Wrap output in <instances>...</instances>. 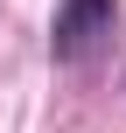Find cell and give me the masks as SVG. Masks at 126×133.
Here are the masks:
<instances>
[{
  "mask_svg": "<svg viewBox=\"0 0 126 133\" xmlns=\"http://www.w3.org/2000/svg\"><path fill=\"white\" fill-rule=\"evenodd\" d=\"M112 21H119V0H63L56 7V28H49L56 63H91L112 42Z\"/></svg>",
  "mask_w": 126,
  "mask_h": 133,
  "instance_id": "obj_1",
  "label": "cell"
}]
</instances>
